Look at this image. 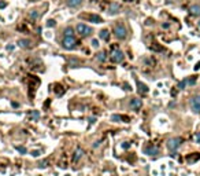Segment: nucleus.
<instances>
[{"instance_id":"nucleus-1","label":"nucleus","mask_w":200,"mask_h":176,"mask_svg":"<svg viewBox=\"0 0 200 176\" xmlns=\"http://www.w3.org/2000/svg\"><path fill=\"white\" fill-rule=\"evenodd\" d=\"M114 35L117 38H119V40H125L126 37H128V29H126V26L122 24V22H118V24H115L114 26Z\"/></svg>"},{"instance_id":"nucleus-28","label":"nucleus","mask_w":200,"mask_h":176,"mask_svg":"<svg viewBox=\"0 0 200 176\" xmlns=\"http://www.w3.org/2000/svg\"><path fill=\"white\" fill-rule=\"evenodd\" d=\"M199 69H200V62L196 63V66H195V70H199Z\"/></svg>"},{"instance_id":"nucleus-12","label":"nucleus","mask_w":200,"mask_h":176,"mask_svg":"<svg viewBox=\"0 0 200 176\" xmlns=\"http://www.w3.org/2000/svg\"><path fill=\"white\" fill-rule=\"evenodd\" d=\"M84 3V0H66V4L70 8H78Z\"/></svg>"},{"instance_id":"nucleus-8","label":"nucleus","mask_w":200,"mask_h":176,"mask_svg":"<svg viewBox=\"0 0 200 176\" xmlns=\"http://www.w3.org/2000/svg\"><path fill=\"white\" fill-rule=\"evenodd\" d=\"M121 10V4L119 3H111V4L108 6V11L107 13L110 14V15H115V14H118Z\"/></svg>"},{"instance_id":"nucleus-4","label":"nucleus","mask_w":200,"mask_h":176,"mask_svg":"<svg viewBox=\"0 0 200 176\" xmlns=\"http://www.w3.org/2000/svg\"><path fill=\"white\" fill-rule=\"evenodd\" d=\"M81 18L86 19L88 22H92V24H103V18L96 14H81Z\"/></svg>"},{"instance_id":"nucleus-18","label":"nucleus","mask_w":200,"mask_h":176,"mask_svg":"<svg viewBox=\"0 0 200 176\" xmlns=\"http://www.w3.org/2000/svg\"><path fill=\"white\" fill-rule=\"evenodd\" d=\"M63 33H65V36H67V37H74V29H73L71 26H67V28H66Z\"/></svg>"},{"instance_id":"nucleus-21","label":"nucleus","mask_w":200,"mask_h":176,"mask_svg":"<svg viewBox=\"0 0 200 176\" xmlns=\"http://www.w3.org/2000/svg\"><path fill=\"white\" fill-rule=\"evenodd\" d=\"M29 16H30V18H33V19H37L38 18V13L36 10H33V11H30Z\"/></svg>"},{"instance_id":"nucleus-5","label":"nucleus","mask_w":200,"mask_h":176,"mask_svg":"<svg viewBox=\"0 0 200 176\" xmlns=\"http://www.w3.org/2000/svg\"><path fill=\"white\" fill-rule=\"evenodd\" d=\"M75 30H77V33H79L81 36H89L90 33H92V28L85 25V24H82V22H79V24L77 25Z\"/></svg>"},{"instance_id":"nucleus-30","label":"nucleus","mask_w":200,"mask_h":176,"mask_svg":"<svg viewBox=\"0 0 200 176\" xmlns=\"http://www.w3.org/2000/svg\"><path fill=\"white\" fill-rule=\"evenodd\" d=\"M126 2H136V0H126Z\"/></svg>"},{"instance_id":"nucleus-16","label":"nucleus","mask_w":200,"mask_h":176,"mask_svg":"<svg viewBox=\"0 0 200 176\" xmlns=\"http://www.w3.org/2000/svg\"><path fill=\"white\" fill-rule=\"evenodd\" d=\"M137 87H139V92L140 94H147L148 92V87L145 84H142V82L137 81Z\"/></svg>"},{"instance_id":"nucleus-31","label":"nucleus","mask_w":200,"mask_h":176,"mask_svg":"<svg viewBox=\"0 0 200 176\" xmlns=\"http://www.w3.org/2000/svg\"><path fill=\"white\" fill-rule=\"evenodd\" d=\"M199 25H200V21H199Z\"/></svg>"},{"instance_id":"nucleus-2","label":"nucleus","mask_w":200,"mask_h":176,"mask_svg":"<svg viewBox=\"0 0 200 176\" xmlns=\"http://www.w3.org/2000/svg\"><path fill=\"white\" fill-rule=\"evenodd\" d=\"M181 143H182V139H181V138H171V139L167 140L166 146H167V148H169V151L175 153V151L178 150V147L181 146Z\"/></svg>"},{"instance_id":"nucleus-11","label":"nucleus","mask_w":200,"mask_h":176,"mask_svg":"<svg viewBox=\"0 0 200 176\" xmlns=\"http://www.w3.org/2000/svg\"><path fill=\"white\" fill-rule=\"evenodd\" d=\"M144 153L147 154V156H156V154L159 153V150L155 146H147V147L144 148Z\"/></svg>"},{"instance_id":"nucleus-3","label":"nucleus","mask_w":200,"mask_h":176,"mask_svg":"<svg viewBox=\"0 0 200 176\" xmlns=\"http://www.w3.org/2000/svg\"><path fill=\"white\" fill-rule=\"evenodd\" d=\"M62 46L65 50H74L77 47V40L74 37H67V36H65L62 40Z\"/></svg>"},{"instance_id":"nucleus-22","label":"nucleus","mask_w":200,"mask_h":176,"mask_svg":"<svg viewBox=\"0 0 200 176\" xmlns=\"http://www.w3.org/2000/svg\"><path fill=\"white\" fill-rule=\"evenodd\" d=\"M56 25V21L55 19H49V21H47V26L48 28H52V26H55Z\"/></svg>"},{"instance_id":"nucleus-20","label":"nucleus","mask_w":200,"mask_h":176,"mask_svg":"<svg viewBox=\"0 0 200 176\" xmlns=\"http://www.w3.org/2000/svg\"><path fill=\"white\" fill-rule=\"evenodd\" d=\"M186 84H188V81H186V80H182V81L178 82V88H180V90H184V88L186 87Z\"/></svg>"},{"instance_id":"nucleus-7","label":"nucleus","mask_w":200,"mask_h":176,"mask_svg":"<svg viewBox=\"0 0 200 176\" xmlns=\"http://www.w3.org/2000/svg\"><path fill=\"white\" fill-rule=\"evenodd\" d=\"M191 109L193 113H200V95H196L191 99Z\"/></svg>"},{"instance_id":"nucleus-27","label":"nucleus","mask_w":200,"mask_h":176,"mask_svg":"<svg viewBox=\"0 0 200 176\" xmlns=\"http://www.w3.org/2000/svg\"><path fill=\"white\" fill-rule=\"evenodd\" d=\"M122 147H123V148H129V147H130V143L125 142V143H123V145H122Z\"/></svg>"},{"instance_id":"nucleus-25","label":"nucleus","mask_w":200,"mask_h":176,"mask_svg":"<svg viewBox=\"0 0 200 176\" xmlns=\"http://www.w3.org/2000/svg\"><path fill=\"white\" fill-rule=\"evenodd\" d=\"M32 156H33V157H38V156H40V151H38V150L32 151Z\"/></svg>"},{"instance_id":"nucleus-6","label":"nucleus","mask_w":200,"mask_h":176,"mask_svg":"<svg viewBox=\"0 0 200 176\" xmlns=\"http://www.w3.org/2000/svg\"><path fill=\"white\" fill-rule=\"evenodd\" d=\"M111 61L115 63H121L123 62V59H125V55H123V52L121 51V50H114V51L111 52Z\"/></svg>"},{"instance_id":"nucleus-24","label":"nucleus","mask_w":200,"mask_h":176,"mask_svg":"<svg viewBox=\"0 0 200 176\" xmlns=\"http://www.w3.org/2000/svg\"><path fill=\"white\" fill-rule=\"evenodd\" d=\"M16 150H18L19 153H22V154L26 153V148H25V147H19V146H18V147H16Z\"/></svg>"},{"instance_id":"nucleus-19","label":"nucleus","mask_w":200,"mask_h":176,"mask_svg":"<svg viewBox=\"0 0 200 176\" xmlns=\"http://www.w3.org/2000/svg\"><path fill=\"white\" fill-rule=\"evenodd\" d=\"M106 59H107V54H106V52H104V51L99 52V54H97V61H99V62H104Z\"/></svg>"},{"instance_id":"nucleus-23","label":"nucleus","mask_w":200,"mask_h":176,"mask_svg":"<svg viewBox=\"0 0 200 176\" xmlns=\"http://www.w3.org/2000/svg\"><path fill=\"white\" fill-rule=\"evenodd\" d=\"M92 47H95V48H97L99 47V40L97 38H93L92 40Z\"/></svg>"},{"instance_id":"nucleus-13","label":"nucleus","mask_w":200,"mask_h":176,"mask_svg":"<svg viewBox=\"0 0 200 176\" xmlns=\"http://www.w3.org/2000/svg\"><path fill=\"white\" fill-rule=\"evenodd\" d=\"M189 13L195 16H199L200 15V4H192L189 7Z\"/></svg>"},{"instance_id":"nucleus-17","label":"nucleus","mask_w":200,"mask_h":176,"mask_svg":"<svg viewBox=\"0 0 200 176\" xmlns=\"http://www.w3.org/2000/svg\"><path fill=\"white\" fill-rule=\"evenodd\" d=\"M112 121H121V120H125V123H129V118L125 117V116H118V114H114L111 117Z\"/></svg>"},{"instance_id":"nucleus-10","label":"nucleus","mask_w":200,"mask_h":176,"mask_svg":"<svg viewBox=\"0 0 200 176\" xmlns=\"http://www.w3.org/2000/svg\"><path fill=\"white\" fill-rule=\"evenodd\" d=\"M84 157V150H82L81 147H77L75 151H74V156H73V161L74 162H78L79 160Z\"/></svg>"},{"instance_id":"nucleus-29","label":"nucleus","mask_w":200,"mask_h":176,"mask_svg":"<svg viewBox=\"0 0 200 176\" xmlns=\"http://www.w3.org/2000/svg\"><path fill=\"white\" fill-rule=\"evenodd\" d=\"M3 7H5V3H4V2L0 3V8H3Z\"/></svg>"},{"instance_id":"nucleus-9","label":"nucleus","mask_w":200,"mask_h":176,"mask_svg":"<svg viewBox=\"0 0 200 176\" xmlns=\"http://www.w3.org/2000/svg\"><path fill=\"white\" fill-rule=\"evenodd\" d=\"M141 106H142L141 99H139V98L132 99V102H130V109L132 110H139V109H141Z\"/></svg>"},{"instance_id":"nucleus-26","label":"nucleus","mask_w":200,"mask_h":176,"mask_svg":"<svg viewBox=\"0 0 200 176\" xmlns=\"http://www.w3.org/2000/svg\"><path fill=\"white\" fill-rule=\"evenodd\" d=\"M195 140H196V143H199V145H200V132H197V135H196V138H195Z\"/></svg>"},{"instance_id":"nucleus-14","label":"nucleus","mask_w":200,"mask_h":176,"mask_svg":"<svg viewBox=\"0 0 200 176\" xmlns=\"http://www.w3.org/2000/svg\"><path fill=\"white\" fill-rule=\"evenodd\" d=\"M18 46L22 47V48H30L32 47V41L29 38H21V40H18Z\"/></svg>"},{"instance_id":"nucleus-15","label":"nucleus","mask_w":200,"mask_h":176,"mask_svg":"<svg viewBox=\"0 0 200 176\" xmlns=\"http://www.w3.org/2000/svg\"><path fill=\"white\" fill-rule=\"evenodd\" d=\"M99 36H100V38H103V40L108 41V38H110V32H108V29H103V30H100Z\"/></svg>"}]
</instances>
